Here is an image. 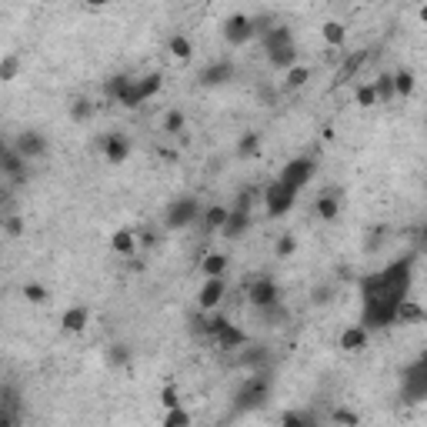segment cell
<instances>
[{"mask_svg": "<svg viewBox=\"0 0 427 427\" xmlns=\"http://www.w3.org/2000/svg\"><path fill=\"white\" fill-rule=\"evenodd\" d=\"M161 87H163L161 74H147V77H140V80H130L124 90V97H120V104H124V107H140V104L151 101L154 94H161Z\"/></svg>", "mask_w": 427, "mask_h": 427, "instance_id": "6da1fadb", "label": "cell"}, {"mask_svg": "<svg viewBox=\"0 0 427 427\" xmlns=\"http://www.w3.org/2000/svg\"><path fill=\"white\" fill-rule=\"evenodd\" d=\"M311 177H314V161H311V157H297V161H290L287 167L280 171V177H277V180H280L287 190H294V194H297L301 187H307V184H311Z\"/></svg>", "mask_w": 427, "mask_h": 427, "instance_id": "7a4b0ae2", "label": "cell"}, {"mask_svg": "<svg viewBox=\"0 0 427 427\" xmlns=\"http://www.w3.org/2000/svg\"><path fill=\"white\" fill-rule=\"evenodd\" d=\"M224 297H227V280L224 277H204L201 290H197V307H201L204 314L217 311V307L224 304Z\"/></svg>", "mask_w": 427, "mask_h": 427, "instance_id": "3957f363", "label": "cell"}, {"mask_svg": "<svg viewBox=\"0 0 427 427\" xmlns=\"http://www.w3.org/2000/svg\"><path fill=\"white\" fill-rule=\"evenodd\" d=\"M254 34H257V27H254V20L247 17V13H234V17H227L224 20V40L230 44V47H244Z\"/></svg>", "mask_w": 427, "mask_h": 427, "instance_id": "277c9868", "label": "cell"}, {"mask_svg": "<svg viewBox=\"0 0 427 427\" xmlns=\"http://www.w3.org/2000/svg\"><path fill=\"white\" fill-rule=\"evenodd\" d=\"M197 217H201V204L194 201V197H180L177 204H171V207H167L163 224L177 230V227H187L190 221H197Z\"/></svg>", "mask_w": 427, "mask_h": 427, "instance_id": "5b68a950", "label": "cell"}, {"mask_svg": "<svg viewBox=\"0 0 427 427\" xmlns=\"http://www.w3.org/2000/svg\"><path fill=\"white\" fill-rule=\"evenodd\" d=\"M294 197H297V194H294V190H287L280 180H277V184H271V187H267V214H271V217L287 214L290 207H294Z\"/></svg>", "mask_w": 427, "mask_h": 427, "instance_id": "8992f818", "label": "cell"}, {"mask_svg": "<svg viewBox=\"0 0 427 427\" xmlns=\"http://www.w3.org/2000/svg\"><path fill=\"white\" fill-rule=\"evenodd\" d=\"M247 301L254 304V307H274L277 304V284L274 280H267V277H261V280H254L251 287H247Z\"/></svg>", "mask_w": 427, "mask_h": 427, "instance_id": "52a82bcc", "label": "cell"}, {"mask_svg": "<svg viewBox=\"0 0 427 427\" xmlns=\"http://www.w3.org/2000/svg\"><path fill=\"white\" fill-rule=\"evenodd\" d=\"M247 224H251V207H247V197H244L234 211H227V224L221 227V234L224 237H237V234L247 230Z\"/></svg>", "mask_w": 427, "mask_h": 427, "instance_id": "ba28073f", "label": "cell"}, {"mask_svg": "<svg viewBox=\"0 0 427 427\" xmlns=\"http://www.w3.org/2000/svg\"><path fill=\"white\" fill-rule=\"evenodd\" d=\"M13 151L20 154L24 161H37V157H44V154H47V140L40 137V134H34V130H27V134H20V137H17Z\"/></svg>", "mask_w": 427, "mask_h": 427, "instance_id": "9c48e42d", "label": "cell"}, {"mask_svg": "<svg viewBox=\"0 0 427 427\" xmlns=\"http://www.w3.org/2000/svg\"><path fill=\"white\" fill-rule=\"evenodd\" d=\"M394 321H401V324H424L427 321L424 304H417L414 297L404 294L401 301H397V307H394Z\"/></svg>", "mask_w": 427, "mask_h": 427, "instance_id": "30bf717a", "label": "cell"}, {"mask_svg": "<svg viewBox=\"0 0 427 427\" xmlns=\"http://www.w3.org/2000/svg\"><path fill=\"white\" fill-rule=\"evenodd\" d=\"M87 324H90V311L87 307H80V304H77V307H67V311L61 314V327L67 330V334H84Z\"/></svg>", "mask_w": 427, "mask_h": 427, "instance_id": "8fae6325", "label": "cell"}, {"mask_svg": "<svg viewBox=\"0 0 427 427\" xmlns=\"http://www.w3.org/2000/svg\"><path fill=\"white\" fill-rule=\"evenodd\" d=\"M111 251L120 254V257H134V254H137V230H130V227L113 230L111 234Z\"/></svg>", "mask_w": 427, "mask_h": 427, "instance_id": "7c38bea8", "label": "cell"}, {"mask_svg": "<svg viewBox=\"0 0 427 427\" xmlns=\"http://www.w3.org/2000/svg\"><path fill=\"white\" fill-rule=\"evenodd\" d=\"M104 157H107V163H124L130 157V140L124 134H107V140H104Z\"/></svg>", "mask_w": 427, "mask_h": 427, "instance_id": "4fadbf2b", "label": "cell"}, {"mask_svg": "<svg viewBox=\"0 0 427 427\" xmlns=\"http://www.w3.org/2000/svg\"><path fill=\"white\" fill-rule=\"evenodd\" d=\"M244 340H247V334H244L240 327H234V324H230V321H227V324L221 327L217 334H214V344H217L221 351H234V347H240Z\"/></svg>", "mask_w": 427, "mask_h": 427, "instance_id": "5bb4252c", "label": "cell"}, {"mask_svg": "<svg viewBox=\"0 0 427 427\" xmlns=\"http://www.w3.org/2000/svg\"><path fill=\"white\" fill-rule=\"evenodd\" d=\"M367 340H371V330H367L364 324H354V327H347V330L340 334V347L354 354V351H364Z\"/></svg>", "mask_w": 427, "mask_h": 427, "instance_id": "9a60e30c", "label": "cell"}, {"mask_svg": "<svg viewBox=\"0 0 427 427\" xmlns=\"http://www.w3.org/2000/svg\"><path fill=\"white\" fill-rule=\"evenodd\" d=\"M321 40L327 47H344L347 44V27L340 20H327V24H321Z\"/></svg>", "mask_w": 427, "mask_h": 427, "instance_id": "2e32d148", "label": "cell"}, {"mask_svg": "<svg viewBox=\"0 0 427 427\" xmlns=\"http://www.w3.org/2000/svg\"><path fill=\"white\" fill-rule=\"evenodd\" d=\"M227 254H221V251H211V254H204L201 257V271H204V277H224L227 274Z\"/></svg>", "mask_w": 427, "mask_h": 427, "instance_id": "e0dca14e", "label": "cell"}, {"mask_svg": "<svg viewBox=\"0 0 427 427\" xmlns=\"http://www.w3.org/2000/svg\"><path fill=\"white\" fill-rule=\"evenodd\" d=\"M227 211H230V207H224V204H211V207H207V211L201 214L204 230H207V234H214V230H221V227L227 224Z\"/></svg>", "mask_w": 427, "mask_h": 427, "instance_id": "ac0fdd59", "label": "cell"}, {"mask_svg": "<svg viewBox=\"0 0 427 427\" xmlns=\"http://www.w3.org/2000/svg\"><path fill=\"white\" fill-rule=\"evenodd\" d=\"M167 51H171L174 61H190L194 57V40L187 34H174V37L167 40Z\"/></svg>", "mask_w": 427, "mask_h": 427, "instance_id": "d6986e66", "label": "cell"}, {"mask_svg": "<svg viewBox=\"0 0 427 427\" xmlns=\"http://www.w3.org/2000/svg\"><path fill=\"white\" fill-rule=\"evenodd\" d=\"M314 211L321 221H338V214H340V201L334 197V194H321L314 201Z\"/></svg>", "mask_w": 427, "mask_h": 427, "instance_id": "ffe728a7", "label": "cell"}, {"mask_svg": "<svg viewBox=\"0 0 427 427\" xmlns=\"http://www.w3.org/2000/svg\"><path fill=\"white\" fill-rule=\"evenodd\" d=\"M287 44H294V34H290L287 27H271V30H267V37H264L267 54L280 51V47H287Z\"/></svg>", "mask_w": 427, "mask_h": 427, "instance_id": "44dd1931", "label": "cell"}, {"mask_svg": "<svg viewBox=\"0 0 427 427\" xmlns=\"http://www.w3.org/2000/svg\"><path fill=\"white\" fill-rule=\"evenodd\" d=\"M390 84H394V94L397 97H411L417 90V77L411 70H397V74H390Z\"/></svg>", "mask_w": 427, "mask_h": 427, "instance_id": "7402d4cb", "label": "cell"}, {"mask_svg": "<svg viewBox=\"0 0 427 427\" xmlns=\"http://www.w3.org/2000/svg\"><path fill=\"white\" fill-rule=\"evenodd\" d=\"M184 127H187V113L184 111H167L163 113V120H161V130L163 134H184Z\"/></svg>", "mask_w": 427, "mask_h": 427, "instance_id": "603a6c76", "label": "cell"}, {"mask_svg": "<svg viewBox=\"0 0 427 427\" xmlns=\"http://www.w3.org/2000/svg\"><path fill=\"white\" fill-rule=\"evenodd\" d=\"M190 421H194V417H190V411L177 404V407H167V414L161 417V427H187Z\"/></svg>", "mask_w": 427, "mask_h": 427, "instance_id": "cb8c5ba5", "label": "cell"}, {"mask_svg": "<svg viewBox=\"0 0 427 427\" xmlns=\"http://www.w3.org/2000/svg\"><path fill=\"white\" fill-rule=\"evenodd\" d=\"M230 77H234V67L230 63H214V67L204 70V84H224Z\"/></svg>", "mask_w": 427, "mask_h": 427, "instance_id": "d4e9b609", "label": "cell"}, {"mask_svg": "<svg viewBox=\"0 0 427 427\" xmlns=\"http://www.w3.org/2000/svg\"><path fill=\"white\" fill-rule=\"evenodd\" d=\"M271 63H274V67H284V70H287V67H294V63H297V47H294V44H287V47L274 51V54H271Z\"/></svg>", "mask_w": 427, "mask_h": 427, "instance_id": "484cf974", "label": "cell"}, {"mask_svg": "<svg viewBox=\"0 0 427 427\" xmlns=\"http://www.w3.org/2000/svg\"><path fill=\"white\" fill-rule=\"evenodd\" d=\"M17 74H20V57L7 54V57L0 61V80H4V84H11V80H17Z\"/></svg>", "mask_w": 427, "mask_h": 427, "instance_id": "4316f807", "label": "cell"}, {"mask_svg": "<svg viewBox=\"0 0 427 427\" xmlns=\"http://www.w3.org/2000/svg\"><path fill=\"white\" fill-rule=\"evenodd\" d=\"M274 254L280 257V261H287V257H294V254H297V237H294V234H284V237H277Z\"/></svg>", "mask_w": 427, "mask_h": 427, "instance_id": "83f0119b", "label": "cell"}, {"mask_svg": "<svg viewBox=\"0 0 427 427\" xmlns=\"http://www.w3.org/2000/svg\"><path fill=\"white\" fill-rule=\"evenodd\" d=\"M307 80H311V67H304V63L287 67V87H304Z\"/></svg>", "mask_w": 427, "mask_h": 427, "instance_id": "f1b7e54d", "label": "cell"}, {"mask_svg": "<svg viewBox=\"0 0 427 427\" xmlns=\"http://www.w3.org/2000/svg\"><path fill=\"white\" fill-rule=\"evenodd\" d=\"M354 101H357V107H374V104H377L374 80H367V84H361V87H357V94H354Z\"/></svg>", "mask_w": 427, "mask_h": 427, "instance_id": "f546056e", "label": "cell"}, {"mask_svg": "<svg viewBox=\"0 0 427 427\" xmlns=\"http://www.w3.org/2000/svg\"><path fill=\"white\" fill-rule=\"evenodd\" d=\"M24 297H27V304H44V301H47V287L37 284V280H27V284H24Z\"/></svg>", "mask_w": 427, "mask_h": 427, "instance_id": "4dcf8cb0", "label": "cell"}, {"mask_svg": "<svg viewBox=\"0 0 427 427\" xmlns=\"http://www.w3.org/2000/svg\"><path fill=\"white\" fill-rule=\"evenodd\" d=\"M127 361H130V351H127L124 344H113V347H107V364H111V367H124Z\"/></svg>", "mask_w": 427, "mask_h": 427, "instance_id": "1f68e13d", "label": "cell"}, {"mask_svg": "<svg viewBox=\"0 0 427 427\" xmlns=\"http://www.w3.org/2000/svg\"><path fill=\"white\" fill-rule=\"evenodd\" d=\"M0 224H4V230H7L11 237H20V234H24V221H20L17 214H0Z\"/></svg>", "mask_w": 427, "mask_h": 427, "instance_id": "d6a6232c", "label": "cell"}, {"mask_svg": "<svg viewBox=\"0 0 427 427\" xmlns=\"http://www.w3.org/2000/svg\"><path fill=\"white\" fill-rule=\"evenodd\" d=\"M127 84H130V77H113V80H107L104 94L113 97V101H120V97H124V90H127Z\"/></svg>", "mask_w": 427, "mask_h": 427, "instance_id": "836d02e7", "label": "cell"}, {"mask_svg": "<svg viewBox=\"0 0 427 427\" xmlns=\"http://www.w3.org/2000/svg\"><path fill=\"white\" fill-rule=\"evenodd\" d=\"M257 144H261V134H244L237 144V154L240 157H251V154L257 151Z\"/></svg>", "mask_w": 427, "mask_h": 427, "instance_id": "e575fe53", "label": "cell"}, {"mask_svg": "<svg viewBox=\"0 0 427 427\" xmlns=\"http://www.w3.org/2000/svg\"><path fill=\"white\" fill-rule=\"evenodd\" d=\"M330 421H334V424H361V414H354V411H347V407H338V411H334V414H330Z\"/></svg>", "mask_w": 427, "mask_h": 427, "instance_id": "d590c367", "label": "cell"}, {"mask_svg": "<svg viewBox=\"0 0 427 427\" xmlns=\"http://www.w3.org/2000/svg\"><path fill=\"white\" fill-rule=\"evenodd\" d=\"M280 424H287V427H304V424H314V417L297 414V411H287V414H280Z\"/></svg>", "mask_w": 427, "mask_h": 427, "instance_id": "8d00e7d4", "label": "cell"}, {"mask_svg": "<svg viewBox=\"0 0 427 427\" xmlns=\"http://www.w3.org/2000/svg\"><path fill=\"white\" fill-rule=\"evenodd\" d=\"M161 404H163V411H167V407H177V404H180V390H177L174 384H167V388L161 390Z\"/></svg>", "mask_w": 427, "mask_h": 427, "instance_id": "74e56055", "label": "cell"}, {"mask_svg": "<svg viewBox=\"0 0 427 427\" xmlns=\"http://www.w3.org/2000/svg\"><path fill=\"white\" fill-rule=\"evenodd\" d=\"M90 113H94L90 101H77V104H74V111H70V117H74V120H87Z\"/></svg>", "mask_w": 427, "mask_h": 427, "instance_id": "f35d334b", "label": "cell"}, {"mask_svg": "<svg viewBox=\"0 0 427 427\" xmlns=\"http://www.w3.org/2000/svg\"><path fill=\"white\" fill-rule=\"evenodd\" d=\"M113 0H84V7H90V11H101V7H111Z\"/></svg>", "mask_w": 427, "mask_h": 427, "instance_id": "ab89813d", "label": "cell"}, {"mask_svg": "<svg viewBox=\"0 0 427 427\" xmlns=\"http://www.w3.org/2000/svg\"><path fill=\"white\" fill-rule=\"evenodd\" d=\"M7 201H11V190H7V187H4V184H0V207H4V204H7Z\"/></svg>", "mask_w": 427, "mask_h": 427, "instance_id": "60d3db41", "label": "cell"}, {"mask_svg": "<svg viewBox=\"0 0 427 427\" xmlns=\"http://www.w3.org/2000/svg\"><path fill=\"white\" fill-rule=\"evenodd\" d=\"M7 424H13V417L7 411H0V427H7Z\"/></svg>", "mask_w": 427, "mask_h": 427, "instance_id": "b9f144b4", "label": "cell"}, {"mask_svg": "<svg viewBox=\"0 0 427 427\" xmlns=\"http://www.w3.org/2000/svg\"><path fill=\"white\" fill-rule=\"evenodd\" d=\"M364 4H377V0H364Z\"/></svg>", "mask_w": 427, "mask_h": 427, "instance_id": "7bdbcfd3", "label": "cell"}]
</instances>
